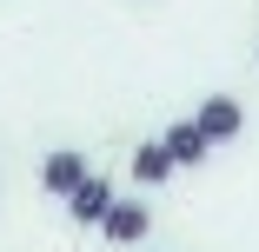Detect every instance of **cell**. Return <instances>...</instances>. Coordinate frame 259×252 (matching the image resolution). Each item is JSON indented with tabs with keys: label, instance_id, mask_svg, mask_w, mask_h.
<instances>
[{
	"label": "cell",
	"instance_id": "6da1fadb",
	"mask_svg": "<svg viewBox=\"0 0 259 252\" xmlns=\"http://www.w3.org/2000/svg\"><path fill=\"white\" fill-rule=\"evenodd\" d=\"M193 126L206 133V146H233V139H246V107L233 93H206L193 107Z\"/></svg>",
	"mask_w": 259,
	"mask_h": 252
},
{
	"label": "cell",
	"instance_id": "7a4b0ae2",
	"mask_svg": "<svg viewBox=\"0 0 259 252\" xmlns=\"http://www.w3.org/2000/svg\"><path fill=\"white\" fill-rule=\"evenodd\" d=\"M100 232H107V245H140L153 232V213H146V199H113L107 219H100Z\"/></svg>",
	"mask_w": 259,
	"mask_h": 252
},
{
	"label": "cell",
	"instance_id": "3957f363",
	"mask_svg": "<svg viewBox=\"0 0 259 252\" xmlns=\"http://www.w3.org/2000/svg\"><path fill=\"white\" fill-rule=\"evenodd\" d=\"M113 199H120V192H113L107 179H100V173H87V179H80V186L67 192V219H73V226H100Z\"/></svg>",
	"mask_w": 259,
	"mask_h": 252
},
{
	"label": "cell",
	"instance_id": "277c9868",
	"mask_svg": "<svg viewBox=\"0 0 259 252\" xmlns=\"http://www.w3.org/2000/svg\"><path fill=\"white\" fill-rule=\"evenodd\" d=\"M160 146H166L173 173H180V166H206V160H213V146H206V133L193 126V113H186V120H173V126L160 133Z\"/></svg>",
	"mask_w": 259,
	"mask_h": 252
},
{
	"label": "cell",
	"instance_id": "5b68a950",
	"mask_svg": "<svg viewBox=\"0 0 259 252\" xmlns=\"http://www.w3.org/2000/svg\"><path fill=\"white\" fill-rule=\"evenodd\" d=\"M87 173H93V166H87V153H73V146H54V153L40 160V186L54 192V199H67Z\"/></svg>",
	"mask_w": 259,
	"mask_h": 252
},
{
	"label": "cell",
	"instance_id": "8992f818",
	"mask_svg": "<svg viewBox=\"0 0 259 252\" xmlns=\"http://www.w3.org/2000/svg\"><path fill=\"white\" fill-rule=\"evenodd\" d=\"M126 173H133L140 186H166V179H173V160H166V146H160V139H140V146H133V160H126Z\"/></svg>",
	"mask_w": 259,
	"mask_h": 252
}]
</instances>
